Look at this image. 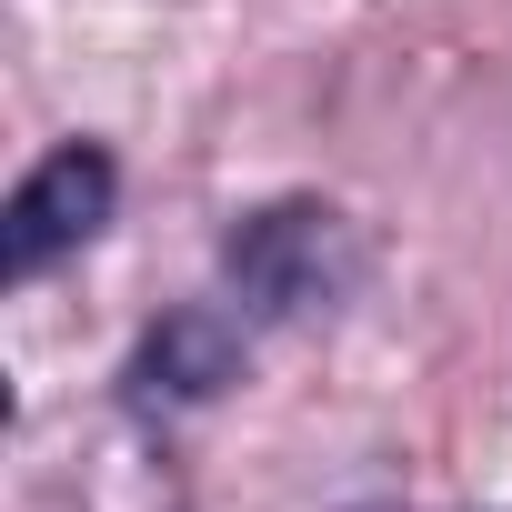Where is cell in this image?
<instances>
[{"mask_svg":"<svg viewBox=\"0 0 512 512\" xmlns=\"http://www.w3.org/2000/svg\"><path fill=\"white\" fill-rule=\"evenodd\" d=\"M101 221H111V151L71 141V151H51V161L11 191V211H0V272H11V282L51 272L61 251H81Z\"/></svg>","mask_w":512,"mask_h":512,"instance_id":"6da1fadb","label":"cell"},{"mask_svg":"<svg viewBox=\"0 0 512 512\" xmlns=\"http://www.w3.org/2000/svg\"><path fill=\"white\" fill-rule=\"evenodd\" d=\"M322 251H332V211L282 201V211H262V221L231 231V272H241V292H262L272 312H292V302L322 292Z\"/></svg>","mask_w":512,"mask_h":512,"instance_id":"7a4b0ae2","label":"cell"},{"mask_svg":"<svg viewBox=\"0 0 512 512\" xmlns=\"http://www.w3.org/2000/svg\"><path fill=\"white\" fill-rule=\"evenodd\" d=\"M231 372H241V342L221 332V312L161 322V332L141 342V362H131V382H141V392H171V402H201V392H221Z\"/></svg>","mask_w":512,"mask_h":512,"instance_id":"3957f363","label":"cell"}]
</instances>
